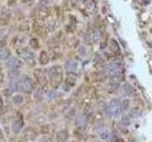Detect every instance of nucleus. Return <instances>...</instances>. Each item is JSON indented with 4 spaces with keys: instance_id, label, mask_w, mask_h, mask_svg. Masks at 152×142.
I'll return each instance as SVG.
<instances>
[{
    "instance_id": "f257e3e1",
    "label": "nucleus",
    "mask_w": 152,
    "mask_h": 142,
    "mask_svg": "<svg viewBox=\"0 0 152 142\" xmlns=\"http://www.w3.org/2000/svg\"><path fill=\"white\" fill-rule=\"evenodd\" d=\"M48 76L50 78V82L52 85V86L57 88L63 80V70L60 66H52L50 68H48Z\"/></svg>"
},
{
    "instance_id": "f03ea898",
    "label": "nucleus",
    "mask_w": 152,
    "mask_h": 142,
    "mask_svg": "<svg viewBox=\"0 0 152 142\" xmlns=\"http://www.w3.org/2000/svg\"><path fill=\"white\" fill-rule=\"evenodd\" d=\"M106 114L108 116H111V117L114 118H119L120 116L123 114V107H122V103L121 101H119L118 99H113L109 102V104L106 107Z\"/></svg>"
},
{
    "instance_id": "7ed1b4c3",
    "label": "nucleus",
    "mask_w": 152,
    "mask_h": 142,
    "mask_svg": "<svg viewBox=\"0 0 152 142\" xmlns=\"http://www.w3.org/2000/svg\"><path fill=\"white\" fill-rule=\"evenodd\" d=\"M106 73L108 74L109 77H116L119 75H123V69L122 66L118 63H110L106 66Z\"/></svg>"
},
{
    "instance_id": "20e7f679",
    "label": "nucleus",
    "mask_w": 152,
    "mask_h": 142,
    "mask_svg": "<svg viewBox=\"0 0 152 142\" xmlns=\"http://www.w3.org/2000/svg\"><path fill=\"white\" fill-rule=\"evenodd\" d=\"M21 86H22V89L27 93H31L33 91V89H34V85H33V82H32V80L28 76H26L25 78L22 80Z\"/></svg>"
},
{
    "instance_id": "39448f33",
    "label": "nucleus",
    "mask_w": 152,
    "mask_h": 142,
    "mask_svg": "<svg viewBox=\"0 0 152 142\" xmlns=\"http://www.w3.org/2000/svg\"><path fill=\"white\" fill-rule=\"evenodd\" d=\"M21 61L20 59L18 58H15V57H12L11 59H9V61L7 62V66H8V68L11 70V71H15L17 70L19 67L21 66Z\"/></svg>"
},
{
    "instance_id": "423d86ee",
    "label": "nucleus",
    "mask_w": 152,
    "mask_h": 142,
    "mask_svg": "<svg viewBox=\"0 0 152 142\" xmlns=\"http://www.w3.org/2000/svg\"><path fill=\"white\" fill-rule=\"evenodd\" d=\"M75 125L77 128L79 129H86L87 125H88V118L85 115H80L75 119Z\"/></svg>"
},
{
    "instance_id": "0eeeda50",
    "label": "nucleus",
    "mask_w": 152,
    "mask_h": 142,
    "mask_svg": "<svg viewBox=\"0 0 152 142\" xmlns=\"http://www.w3.org/2000/svg\"><path fill=\"white\" fill-rule=\"evenodd\" d=\"M21 56H22V59H23L26 63H28L30 64H34V55H33V53L31 52V51H24Z\"/></svg>"
},
{
    "instance_id": "6e6552de",
    "label": "nucleus",
    "mask_w": 152,
    "mask_h": 142,
    "mask_svg": "<svg viewBox=\"0 0 152 142\" xmlns=\"http://www.w3.org/2000/svg\"><path fill=\"white\" fill-rule=\"evenodd\" d=\"M65 68H66L67 72L72 73L77 69V63L73 60H69L66 64H65Z\"/></svg>"
},
{
    "instance_id": "1a4fd4ad",
    "label": "nucleus",
    "mask_w": 152,
    "mask_h": 142,
    "mask_svg": "<svg viewBox=\"0 0 152 142\" xmlns=\"http://www.w3.org/2000/svg\"><path fill=\"white\" fill-rule=\"evenodd\" d=\"M67 137H69V133H67V131H66V130L59 131L56 135L57 142H66Z\"/></svg>"
},
{
    "instance_id": "9d476101",
    "label": "nucleus",
    "mask_w": 152,
    "mask_h": 142,
    "mask_svg": "<svg viewBox=\"0 0 152 142\" xmlns=\"http://www.w3.org/2000/svg\"><path fill=\"white\" fill-rule=\"evenodd\" d=\"M22 127H23V121L17 119V120H15V121L12 122V131L14 132V134H17V133H19V132H20Z\"/></svg>"
},
{
    "instance_id": "9b49d317",
    "label": "nucleus",
    "mask_w": 152,
    "mask_h": 142,
    "mask_svg": "<svg viewBox=\"0 0 152 142\" xmlns=\"http://www.w3.org/2000/svg\"><path fill=\"white\" fill-rule=\"evenodd\" d=\"M123 91H124V94L127 96H132L134 93V89L129 83H125L123 85Z\"/></svg>"
},
{
    "instance_id": "f8f14e48",
    "label": "nucleus",
    "mask_w": 152,
    "mask_h": 142,
    "mask_svg": "<svg viewBox=\"0 0 152 142\" xmlns=\"http://www.w3.org/2000/svg\"><path fill=\"white\" fill-rule=\"evenodd\" d=\"M101 138L106 142H113V135L110 132H108V131L103 132L101 134Z\"/></svg>"
},
{
    "instance_id": "ddd939ff",
    "label": "nucleus",
    "mask_w": 152,
    "mask_h": 142,
    "mask_svg": "<svg viewBox=\"0 0 152 142\" xmlns=\"http://www.w3.org/2000/svg\"><path fill=\"white\" fill-rule=\"evenodd\" d=\"M109 48H110V50L114 53L120 52V47H119L117 42H116L115 40H113V39L110 41V43H109Z\"/></svg>"
},
{
    "instance_id": "4468645a",
    "label": "nucleus",
    "mask_w": 152,
    "mask_h": 142,
    "mask_svg": "<svg viewBox=\"0 0 152 142\" xmlns=\"http://www.w3.org/2000/svg\"><path fill=\"white\" fill-rule=\"evenodd\" d=\"M39 62L42 64H46L48 62V56L46 51H41L40 56H39Z\"/></svg>"
},
{
    "instance_id": "2eb2a0df",
    "label": "nucleus",
    "mask_w": 152,
    "mask_h": 142,
    "mask_svg": "<svg viewBox=\"0 0 152 142\" xmlns=\"http://www.w3.org/2000/svg\"><path fill=\"white\" fill-rule=\"evenodd\" d=\"M10 56V52L8 49L6 48H0V60H5L9 58Z\"/></svg>"
},
{
    "instance_id": "dca6fc26",
    "label": "nucleus",
    "mask_w": 152,
    "mask_h": 142,
    "mask_svg": "<svg viewBox=\"0 0 152 142\" xmlns=\"http://www.w3.org/2000/svg\"><path fill=\"white\" fill-rule=\"evenodd\" d=\"M23 101H24L23 97L20 96V95H15V96L12 97V102H14V104H16V105L21 104Z\"/></svg>"
},
{
    "instance_id": "f3484780",
    "label": "nucleus",
    "mask_w": 152,
    "mask_h": 142,
    "mask_svg": "<svg viewBox=\"0 0 152 142\" xmlns=\"http://www.w3.org/2000/svg\"><path fill=\"white\" fill-rule=\"evenodd\" d=\"M17 82H15V80H12L11 83H10V86H9V91L10 93H14V91H16V89H17Z\"/></svg>"
},
{
    "instance_id": "a211bd4d",
    "label": "nucleus",
    "mask_w": 152,
    "mask_h": 142,
    "mask_svg": "<svg viewBox=\"0 0 152 142\" xmlns=\"http://www.w3.org/2000/svg\"><path fill=\"white\" fill-rule=\"evenodd\" d=\"M120 123L123 125V126L125 127H127L129 124H130V118H129V117H127V116H125V117H123Z\"/></svg>"
},
{
    "instance_id": "6ab92c4d",
    "label": "nucleus",
    "mask_w": 152,
    "mask_h": 142,
    "mask_svg": "<svg viewBox=\"0 0 152 142\" xmlns=\"http://www.w3.org/2000/svg\"><path fill=\"white\" fill-rule=\"evenodd\" d=\"M129 116H130L131 118H139L141 116V112L139 110H137V109H131L130 112H129Z\"/></svg>"
},
{
    "instance_id": "aec40b11",
    "label": "nucleus",
    "mask_w": 152,
    "mask_h": 142,
    "mask_svg": "<svg viewBox=\"0 0 152 142\" xmlns=\"http://www.w3.org/2000/svg\"><path fill=\"white\" fill-rule=\"evenodd\" d=\"M47 97L50 99L56 98V92L54 91V90H48V91L47 92Z\"/></svg>"
},
{
    "instance_id": "412c9836",
    "label": "nucleus",
    "mask_w": 152,
    "mask_h": 142,
    "mask_svg": "<svg viewBox=\"0 0 152 142\" xmlns=\"http://www.w3.org/2000/svg\"><path fill=\"white\" fill-rule=\"evenodd\" d=\"M121 103H122L123 110L125 111L128 108V106H129V101H128V99H123V101H121Z\"/></svg>"
},
{
    "instance_id": "4be33fe9",
    "label": "nucleus",
    "mask_w": 152,
    "mask_h": 142,
    "mask_svg": "<svg viewBox=\"0 0 152 142\" xmlns=\"http://www.w3.org/2000/svg\"><path fill=\"white\" fill-rule=\"evenodd\" d=\"M78 53H79V55L81 56H86V54H87V48L85 47H80L78 48Z\"/></svg>"
},
{
    "instance_id": "5701e85b",
    "label": "nucleus",
    "mask_w": 152,
    "mask_h": 142,
    "mask_svg": "<svg viewBox=\"0 0 152 142\" xmlns=\"http://www.w3.org/2000/svg\"><path fill=\"white\" fill-rule=\"evenodd\" d=\"M31 46L32 47H34V48H37L38 47V41L37 40H35V39H32V40H31Z\"/></svg>"
},
{
    "instance_id": "b1692460",
    "label": "nucleus",
    "mask_w": 152,
    "mask_h": 142,
    "mask_svg": "<svg viewBox=\"0 0 152 142\" xmlns=\"http://www.w3.org/2000/svg\"><path fill=\"white\" fill-rule=\"evenodd\" d=\"M40 132H41V134H44V135L48 134V126H42Z\"/></svg>"
},
{
    "instance_id": "393cba45",
    "label": "nucleus",
    "mask_w": 152,
    "mask_h": 142,
    "mask_svg": "<svg viewBox=\"0 0 152 142\" xmlns=\"http://www.w3.org/2000/svg\"><path fill=\"white\" fill-rule=\"evenodd\" d=\"M4 44H5L4 41L0 40V48H3V47H4Z\"/></svg>"
},
{
    "instance_id": "a878e982",
    "label": "nucleus",
    "mask_w": 152,
    "mask_h": 142,
    "mask_svg": "<svg viewBox=\"0 0 152 142\" xmlns=\"http://www.w3.org/2000/svg\"><path fill=\"white\" fill-rule=\"evenodd\" d=\"M2 106H3V99L1 97H0V108H1Z\"/></svg>"
},
{
    "instance_id": "bb28decb",
    "label": "nucleus",
    "mask_w": 152,
    "mask_h": 142,
    "mask_svg": "<svg viewBox=\"0 0 152 142\" xmlns=\"http://www.w3.org/2000/svg\"><path fill=\"white\" fill-rule=\"evenodd\" d=\"M39 142H50V141H48V139H41Z\"/></svg>"
},
{
    "instance_id": "cd10ccee",
    "label": "nucleus",
    "mask_w": 152,
    "mask_h": 142,
    "mask_svg": "<svg viewBox=\"0 0 152 142\" xmlns=\"http://www.w3.org/2000/svg\"><path fill=\"white\" fill-rule=\"evenodd\" d=\"M77 1H79V2H84L85 0H77Z\"/></svg>"
}]
</instances>
